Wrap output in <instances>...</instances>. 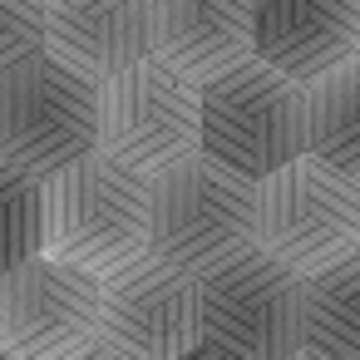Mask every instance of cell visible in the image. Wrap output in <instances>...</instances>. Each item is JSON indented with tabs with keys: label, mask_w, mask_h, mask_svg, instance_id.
<instances>
[{
	"label": "cell",
	"mask_w": 360,
	"mask_h": 360,
	"mask_svg": "<svg viewBox=\"0 0 360 360\" xmlns=\"http://www.w3.org/2000/svg\"><path fill=\"white\" fill-rule=\"evenodd\" d=\"M40 252L89 276L148 257V173L84 153L40 178Z\"/></svg>",
	"instance_id": "cell-1"
},
{
	"label": "cell",
	"mask_w": 360,
	"mask_h": 360,
	"mask_svg": "<svg viewBox=\"0 0 360 360\" xmlns=\"http://www.w3.org/2000/svg\"><path fill=\"white\" fill-rule=\"evenodd\" d=\"M257 247V183L198 148L148 178V252L183 271H207Z\"/></svg>",
	"instance_id": "cell-2"
},
{
	"label": "cell",
	"mask_w": 360,
	"mask_h": 360,
	"mask_svg": "<svg viewBox=\"0 0 360 360\" xmlns=\"http://www.w3.org/2000/svg\"><path fill=\"white\" fill-rule=\"evenodd\" d=\"M198 153L257 183L286 158L306 153L301 84L257 55L198 84Z\"/></svg>",
	"instance_id": "cell-3"
},
{
	"label": "cell",
	"mask_w": 360,
	"mask_h": 360,
	"mask_svg": "<svg viewBox=\"0 0 360 360\" xmlns=\"http://www.w3.org/2000/svg\"><path fill=\"white\" fill-rule=\"evenodd\" d=\"M257 247L291 276L326 271L360 252V178L296 153L257 178Z\"/></svg>",
	"instance_id": "cell-4"
},
{
	"label": "cell",
	"mask_w": 360,
	"mask_h": 360,
	"mask_svg": "<svg viewBox=\"0 0 360 360\" xmlns=\"http://www.w3.org/2000/svg\"><path fill=\"white\" fill-rule=\"evenodd\" d=\"M99 148V89L94 79L35 50L0 70V163L35 178Z\"/></svg>",
	"instance_id": "cell-5"
},
{
	"label": "cell",
	"mask_w": 360,
	"mask_h": 360,
	"mask_svg": "<svg viewBox=\"0 0 360 360\" xmlns=\"http://www.w3.org/2000/svg\"><path fill=\"white\" fill-rule=\"evenodd\" d=\"M296 345V276L262 247H247L198 271V340L193 355L291 360Z\"/></svg>",
	"instance_id": "cell-6"
},
{
	"label": "cell",
	"mask_w": 360,
	"mask_h": 360,
	"mask_svg": "<svg viewBox=\"0 0 360 360\" xmlns=\"http://www.w3.org/2000/svg\"><path fill=\"white\" fill-rule=\"evenodd\" d=\"M94 89H99V153L153 178L158 168L198 148V84L168 70L158 55L114 70Z\"/></svg>",
	"instance_id": "cell-7"
},
{
	"label": "cell",
	"mask_w": 360,
	"mask_h": 360,
	"mask_svg": "<svg viewBox=\"0 0 360 360\" xmlns=\"http://www.w3.org/2000/svg\"><path fill=\"white\" fill-rule=\"evenodd\" d=\"M198 340V276L153 252L99 276V316L84 355L178 360Z\"/></svg>",
	"instance_id": "cell-8"
},
{
	"label": "cell",
	"mask_w": 360,
	"mask_h": 360,
	"mask_svg": "<svg viewBox=\"0 0 360 360\" xmlns=\"http://www.w3.org/2000/svg\"><path fill=\"white\" fill-rule=\"evenodd\" d=\"M99 316V276L45 252L0 271V355L65 360L84 355Z\"/></svg>",
	"instance_id": "cell-9"
},
{
	"label": "cell",
	"mask_w": 360,
	"mask_h": 360,
	"mask_svg": "<svg viewBox=\"0 0 360 360\" xmlns=\"http://www.w3.org/2000/svg\"><path fill=\"white\" fill-rule=\"evenodd\" d=\"M355 45L360 0H252V55L296 84L355 60Z\"/></svg>",
	"instance_id": "cell-10"
},
{
	"label": "cell",
	"mask_w": 360,
	"mask_h": 360,
	"mask_svg": "<svg viewBox=\"0 0 360 360\" xmlns=\"http://www.w3.org/2000/svg\"><path fill=\"white\" fill-rule=\"evenodd\" d=\"M45 50L99 84L153 50V0H45Z\"/></svg>",
	"instance_id": "cell-11"
},
{
	"label": "cell",
	"mask_w": 360,
	"mask_h": 360,
	"mask_svg": "<svg viewBox=\"0 0 360 360\" xmlns=\"http://www.w3.org/2000/svg\"><path fill=\"white\" fill-rule=\"evenodd\" d=\"M193 84L252 55V0H153V50Z\"/></svg>",
	"instance_id": "cell-12"
},
{
	"label": "cell",
	"mask_w": 360,
	"mask_h": 360,
	"mask_svg": "<svg viewBox=\"0 0 360 360\" xmlns=\"http://www.w3.org/2000/svg\"><path fill=\"white\" fill-rule=\"evenodd\" d=\"M306 360H360V257L296 276V345Z\"/></svg>",
	"instance_id": "cell-13"
},
{
	"label": "cell",
	"mask_w": 360,
	"mask_h": 360,
	"mask_svg": "<svg viewBox=\"0 0 360 360\" xmlns=\"http://www.w3.org/2000/svg\"><path fill=\"white\" fill-rule=\"evenodd\" d=\"M301 129L306 153L330 163L345 178H360V65L340 60L335 70L301 84Z\"/></svg>",
	"instance_id": "cell-14"
},
{
	"label": "cell",
	"mask_w": 360,
	"mask_h": 360,
	"mask_svg": "<svg viewBox=\"0 0 360 360\" xmlns=\"http://www.w3.org/2000/svg\"><path fill=\"white\" fill-rule=\"evenodd\" d=\"M40 252V178L0 163V271Z\"/></svg>",
	"instance_id": "cell-15"
},
{
	"label": "cell",
	"mask_w": 360,
	"mask_h": 360,
	"mask_svg": "<svg viewBox=\"0 0 360 360\" xmlns=\"http://www.w3.org/2000/svg\"><path fill=\"white\" fill-rule=\"evenodd\" d=\"M45 50V0H0V70Z\"/></svg>",
	"instance_id": "cell-16"
}]
</instances>
